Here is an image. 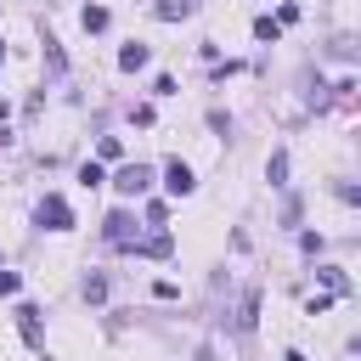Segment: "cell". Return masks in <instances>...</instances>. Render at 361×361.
<instances>
[{
  "label": "cell",
  "mask_w": 361,
  "mask_h": 361,
  "mask_svg": "<svg viewBox=\"0 0 361 361\" xmlns=\"http://www.w3.org/2000/svg\"><path fill=\"white\" fill-rule=\"evenodd\" d=\"M192 11H197V0H158V6H152L158 23H180V17H192Z\"/></svg>",
  "instance_id": "5"
},
{
  "label": "cell",
  "mask_w": 361,
  "mask_h": 361,
  "mask_svg": "<svg viewBox=\"0 0 361 361\" xmlns=\"http://www.w3.org/2000/svg\"><path fill=\"white\" fill-rule=\"evenodd\" d=\"M34 220H39L45 231H73V209H68V197H56V192H45V197H39Z\"/></svg>",
  "instance_id": "1"
},
{
  "label": "cell",
  "mask_w": 361,
  "mask_h": 361,
  "mask_svg": "<svg viewBox=\"0 0 361 361\" xmlns=\"http://www.w3.org/2000/svg\"><path fill=\"white\" fill-rule=\"evenodd\" d=\"M79 23H85V34H102V28H107V6H85Z\"/></svg>",
  "instance_id": "10"
},
{
  "label": "cell",
  "mask_w": 361,
  "mask_h": 361,
  "mask_svg": "<svg viewBox=\"0 0 361 361\" xmlns=\"http://www.w3.org/2000/svg\"><path fill=\"white\" fill-rule=\"evenodd\" d=\"M85 299L102 305V299H107V276H85Z\"/></svg>",
  "instance_id": "14"
},
{
  "label": "cell",
  "mask_w": 361,
  "mask_h": 361,
  "mask_svg": "<svg viewBox=\"0 0 361 361\" xmlns=\"http://www.w3.org/2000/svg\"><path fill=\"white\" fill-rule=\"evenodd\" d=\"M164 186H169V192H175V197H192V186H197V175H192V169H186V164H180V158H175V164H169V169H164Z\"/></svg>",
  "instance_id": "4"
},
{
  "label": "cell",
  "mask_w": 361,
  "mask_h": 361,
  "mask_svg": "<svg viewBox=\"0 0 361 361\" xmlns=\"http://www.w3.org/2000/svg\"><path fill=\"white\" fill-rule=\"evenodd\" d=\"M45 62H51V68H56V73H62V68H68V56H62V45H56V39H51V34H45Z\"/></svg>",
  "instance_id": "15"
},
{
  "label": "cell",
  "mask_w": 361,
  "mask_h": 361,
  "mask_svg": "<svg viewBox=\"0 0 361 361\" xmlns=\"http://www.w3.org/2000/svg\"><path fill=\"white\" fill-rule=\"evenodd\" d=\"M118 68H124V73H135V68H147V45H141V39H130V45L118 51Z\"/></svg>",
  "instance_id": "6"
},
{
  "label": "cell",
  "mask_w": 361,
  "mask_h": 361,
  "mask_svg": "<svg viewBox=\"0 0 361 361\" xmlns=\"http://www.w3.org/2000/svg\"><path fill=\"white\" fill-rule=\"evenodd\" d=\"M316 276H322V282H327V293H344V288H350V282H344V271H333V265H322V271H316Z\"/></svg>",
  "instance_id": "13"
},
{
  "label": "cell",
  "mask_w": 361,
  "mask_h": 361,
  "mask_svg": "<svg viewBox=\"0 0 361 361\" xmlns=\"http://www.w3.org/2000/svg\"><path fill=\"white\" fill-rule=\"evenodd\" d=\"M102 237H107L113 248H130V243H135V220H130L124 209H113V214H107V226H102Z\"/></svg>",
  "instance_id": "3"
},
{
  "label": "cell",
  "mask_w": 361,
  "mask_h": 361,
  "mask_svg": "<svg viewBox=\"0 0 361 361\" xmlns=\"http://www.w3.org/2000/svg\"><path fill=\"white\" fill-rule=\"evenodd\" d=\"M135 248H141L147 259H164V254H169L175 243H169V231H152V237H147V243H135Z\"/></svg>",
  "instance_id": "9"
},
{
  "label": "cell",
  "mask_w": 361,
  "mask_h": 361,
  "mask_svg": "<svg viewBox=\"0 0 361 361\" xmlns=\"http://www.w3.org/2000/svg\"><path fill=\"white\" fill-rule=\"evenodd\" d=\"M79 180H85V186H102L107 175H102V164H79Z\"/></svg>",
  "instance_id": "16"
},
{
  "label": "cell",
  "mask_w": 361,
  "mask_h": 361,
  "mask_svg": "<svg viewBox=\"0 0 361 361\" xmlns=\"http://www.w3.org/2000/svg\"><path fill=\"white\" fill-rule=\"evenodd\" d=\"M17 288H23V276H17V271H0V293H6V299H11V293H17Z\"/></svg>",
  "instance_id": "17"
},
{
  "label": "cell",
  "mask_w": 361,
  "mask_h": 361,
  "mask_svg": "<svg viewBox=\"0 0 361 361\" xmlns=\"http://www.w3.org/2000/svg\"><path fill=\"white\" fill-rule=\"evenodd\" d=\"M0 6H6V0H0Z\"/></svg>",
  "instance_id": "19"
},
{
  "label": "cell",
  "mask_w": 361,
  "mask_h": 361,
  "mask_svg": "<svg viewBox=\"0 0 361 361\" xmlns=\"http://www.w3.org/2000/svg\"><path fill=\"white\" fill-rule=\"evenodd\" d=\"M254 316H259V293H248V299H243V316H237V333H248V327H254Z\"/></svg>",
  "instance_id": "11"
},
{
  "label": "cell",
  "mask_w": 361,
  "mask_h": 361,
  "mask_svg": "<svg viewBox=\"0 0 361 361\" xmlns=\"http://www.w3.org/2000/svg\"><path fill=\"white\" fill-rule=\"evenodd\" d=\"M265 180H271V186H288V152H282V147L265 158Z\"/></svg>",
  "instance_id": "7"
},
{
  "label": "cell",
  "mask_w": 361,
  "mask_h": 361,
  "mask_svg": "<svg viewBox=\"0 0 361 361\" xmlns=\"http://www.w3.org/2000/svg\"><path fill=\"white\" fill-rule=\"evenodd\" d=\"M276 34H282V23H271V17H259V23H254V39H265V45H276Z\"/></svg>",
  "instance_id": "12"
},
{
  "label": "cell",
  "mask_w": 361,
  "mask_h": 361,
  "mask_svg": "<svg viewBox=\"0 0 361 361\" xmlns=\"http://www.w3.org/2000/svg\"><path fill=\"white\" fill-rule=\"evenodd\" d=\"M113 186H118V197H141V192L152 186V169H147V164H118Z\"/></svg>",
  "instance_id": "2"
},
{
  "label": "cell",
  "mask_w": 361,
  "mask_h": 361,
  "mask_svg": "<svg viewBox=\"0 0 361 361\" xmlns=\"http://www.w3.org/2000/svg\"><path fill=\"white\" fill-rule=\"evenodd\" d=\"M17 327H23L28 344H39V310H34V305H17Z\"/></svg>",
  "instance_id": "8"
},
{
  "label": "cell",
  "mask_w": 361,
  "mask_h": 361,
  "mask_svg": "<svg viewBox=\"0 0 361 361\" xmlns=\"http://www.w3.org/2000/svg\"><path fill=\"white\" fill-rule=\"evenodd\" d=\"M0 62H6V39H0Z\"/></svg>",
  "instance_id": "18"
}]
</instances>
